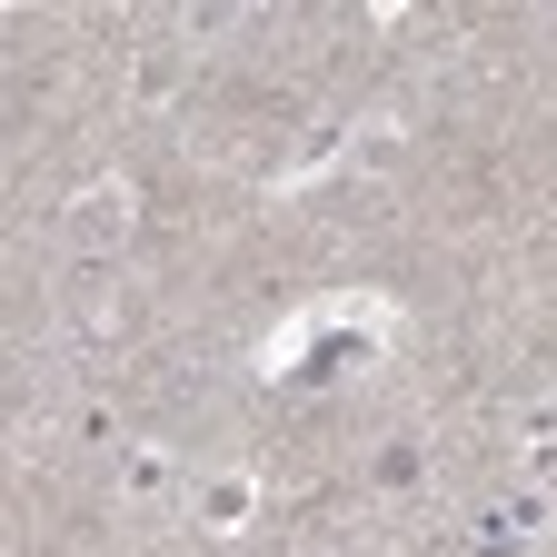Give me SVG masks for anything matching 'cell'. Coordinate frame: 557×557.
<instances>
[{"label":"cell","mask_w":557,"mask_h":557,"mask_svg":"<svg viewBox=\"0 0 557 557\" xmlns=\"http://www.w3.org/2000/svg\"><path fill=\"white\" fill-rule=\"evenodd\" d=\"M547 528V498H498V508H478V547H528Z\"/></svg>","instance_id":"6da1fadb"},{"label":"cell","mask_w":557,"mask_h":557,"mask_svg":"<svg viewBox=\"0 0 557 557\" xmlns=\"http://www.w3.org/2000/svg\"><path fill=\"white\" fill-rule=\"evenodd\" d=\"M120 220H129V199H120V189H90V199H81V220H70V239H81V249H110Z\"/></svg>","instance_id":"7a4b0ae2"},{"label":"cell","mask_w":557,"mask_h":557,"mask_svg":"<svg viewBox=\"0 0 557 557\" xmlns=\"http://www.w3.org/2000/svg\"><path fill=\"white\" fill-rule=\"evenodd\" d=\"M199 508H209V518H220V528H230V518L249 508V487H239V478H220V487H209V498H199Z\"/></svg>","instance_id":"3957f363"}]
</instances>
